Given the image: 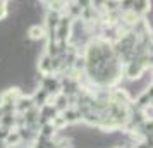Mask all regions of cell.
Listing matches in <instances>:
<instances>
[{
  "label": "cell",
  "mask_w": 153,
  "mask_h": 148,
  "mask_svg": "<svg viewBox=\"0 0 153 148\" xmlns=\"http://www.w3.org/2000/svg\"><path fill=\"white\" fill-rule=\"evenodd\" d=\"M53 71V67H52V59H50L48 55H45L42 59V62H40V72H43V74H50Z\"/></svg>",
  "instance_id": "obj_4"
},
{
  "label": "cell",
  "mask_w": 153,
  "mask_h": 148,
  "mask_svg": "<svg viewBox=\"0 0 153 148\" xmlns=\"http://www.w3.org/2000/svg\"><path fill=\"white\" fill-rule=\"evenodd\" d=\"M29 36H31V40H42V38H45V29L38 24H35V26L29 28Z\"/></svg>",
  "instance_id": "obj_3"
},
{
  "label": "cell",
  "mask_w": 153,
  "mask_h": 148,
  "mask_svg": "<svg viewBox=\"0 0 153 148\" xmlns=\"http://www.w3.org/2000/svg\"><path fill=\"white\" fill-rule=\"evenodd\" d=\"M65 102H67V97H65V95H59L55 107L59 109V110H64V109H65Z\"/></svg>",
  "instance_id": "obj_8"
},
{
  "label": "cell",
  "mask_w": 153,
  "mask_h": 148,
  "mask_svg": "<svg viewBox=\"0 0 153 148\" xmlns=\"http://www.w3.org/2000/svg\"><path fill=\"white\" fill-rule=\"evenodd\" d=\"M5 5H7L5 2H0V19H4L7 16V7Z\"/></svg>",
  "instance_id": "obj_9"
},
{
  "label": "cell",
  "mask_w": 153,
  "mask_h": 148,
  "mask_svg": "<svg viewBox=\"0 0 153 148\" xmlns=\"http://www.w3.org/2000/svg\"><path fill=\"white\" fill-rule=\"evenodd\" d=\"M19 141H21L19 131H14V133H9V134H7V138H5V143H7V145H10V147H12V145H17Z\"/></svg>",
  "instance_id": "obj_7"
},
{
  "label": "cell",
  "mask_w": 153,
  "mask_h": 148,
  "mask_svg": "<svg viewBox=\"0 0 153 148\" xmlns=\"http://www.w3.org/2000/svg\"><path fill=\"white\" fill-rule=\"evenodd\" d=\"M62 117L65 119V122L69 124V122H76V120L83 119V114L77 112V110H71V109H69V110H64Z\"/></svg>",
  "instance_id": "obj_2"
},
{
  "label": "cell",
  "mask_w": 153,
  "mask_h": 148,
  "mask_svg": "<svg viewBox=\"0 0 153 148\" xmlns=\"http://www.w3.org/2000/svg\"><path fill=\"white\" fill-rule=\"evenodd\" d=\"M50 124H52V127H53V131H60V129H64V127L67 126V122H65V119H64L62 115H55Z\"/></svg>",
  "instance_id": "obj_6"
},
{
  "label": "cell",
  "mask_w": 153,
  "mask_h": 148,
  "mask_svg": "<svg viewBox=\"0 0 153 148\" xmlns=\"http://www.w3.org/2000/svg\"><path fill=\"white\" fill-rule=\"evenodd\" d=\"M146 69V64L141 62V60H131L129 65H127V71H126V76L129 79H136L141 78V72Z\"/></svg>",
  "instance_id": "obj_1"
},
{
  "label": "cell",
  "mask_w": 153,
  "mask_h": 148,
  "mask_svg": "<svg viewBox=\"0 0 153 148\" xmlns=\"http://www.w3.org/2000/svg\"><path fill=\"white\" fill-rule=\"evenodd\" d=\"M43 90H45L47 93L59 91V90H60V85L57 83L55 79H52V78H47V79H45V85H43Z\"/></svg>",
  "instance_id": "obj_5"
},
{
  "label": "cell",
  "mask_w": 153,
  "mask_h": 148,
  "mask_svg": "<svg viewBox=\"0 0 153 148\" xmlns=\"http://www.w3.org/2000/svg\"><path fill=\"white\" fill-rule=\"evenodd\" d=\"M52 133H55L53 127H52V124H47V126L43 127V136H50Z\"/></svg>",
  "instance_id": "obj_10"
}]
</instances>
